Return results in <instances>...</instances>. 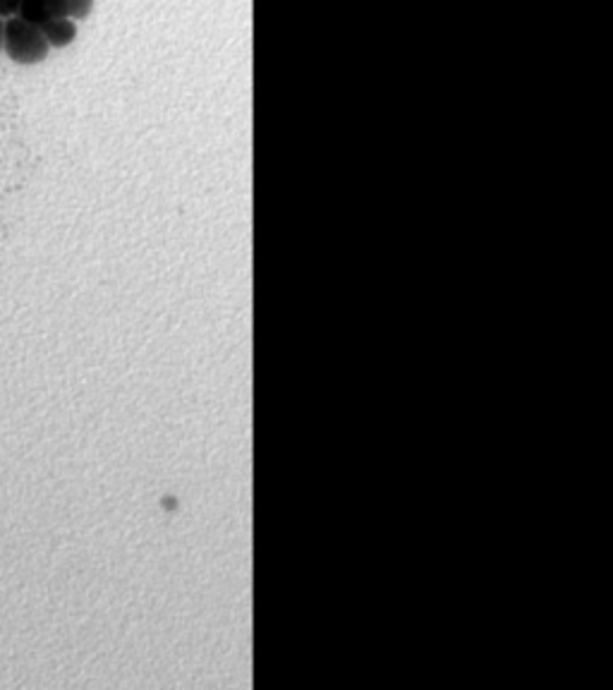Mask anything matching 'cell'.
<instances>
[{
  "mask_svg": "<svg viewBox=\"0 0 613 690\" xmlns=\"http://www.w3.org/2000/svg\"><path fill=\"white\" fill-rule=\"evenodd\" d=\"M3 34H5V20L0 17V53H3Z\"/></svg>",
  "mask_w": 613,
  "mask_h": 690,
  "instance_id": "6",
  "label": "cell"
},
{
  "mask_svg": "<svg viewBox=\"0 0 613 690\" xmlns=\"http://www.w3.org/2000/svg\"><path fill=\"white\" fill-rule=\"evenodd\" d=\"M65 10H68L70 20H87L94 10V0H63Z\"/></svg>",
  "mask_w": 613,
  "mask_h": 690,
  "instance_id": "4",
  "label": "cell"
},
{
  "mask_svg": "<svg viewBox=\"0 0 613 690\" xmlns=\"http://www.w3.org/2000/svg\"><path fill=\"white\" fill-rule=\"evenodd\" d=\"M41 32H44L51 48H68L77 39V22L70 17H56V20L46 22Z\"/></svg>",
  "mask_w": 613,
  "mask_h": 690,
  "instance_id": "3",
  "label": "cell"
},
{
  "mask_svg": "<svg viewBox=\"0 0 613 690\" xmlns=\"http://www.w3.org/2000/svg\"><path fill=\"white\" fill-rule=\"evenodd\" d=\"M3 53L17 65H39L48 58L51 46H48L39 27L20 20V17H8L3 34Z\"/></svg>",
  "mask_w": 613,
  "mask_h": 690,
  "instance_id": "1",
  "label": "cell"
},
{
  "mask_svg": "<svg viewBox=\"0 0 613 690\" xmlns=\"http://www.w3.org/2000/svg\"><path fill=\"white\" fill-rule=\"evenodd\" d=\"M15 17L41 29L56 17H68V10H65L63 0H20Z\"/></svg>",
  "mask_w": 613,
  "mask_h": 690,
  "instance_id": "2",
  "label": "cell"
},
{
  "mask_svg": "<svg viewBox=\"0 0 613 690\" xmlns=\"http://www.w3.org/2000/svg\"><path fill=\"white\" fill-rule=\"evenodd\" d=\"M17 5H20V0H0V17H3V20H8V17H15Z\"/></svg>",
  "mask_w": 613,
  "mask_h": 690,
  "instance_id": "5",
  "label": "cell"
}]
</instances>
